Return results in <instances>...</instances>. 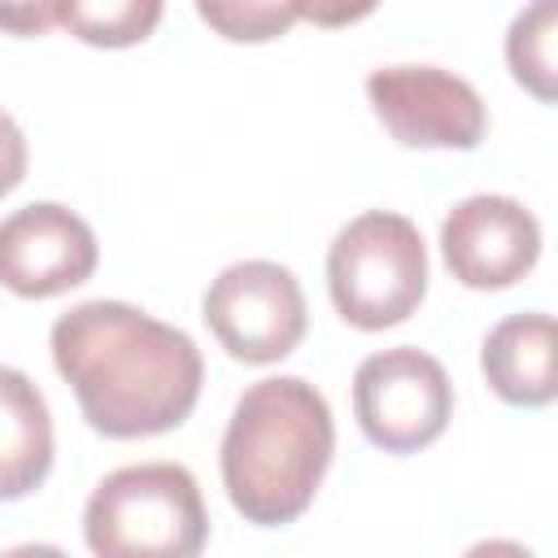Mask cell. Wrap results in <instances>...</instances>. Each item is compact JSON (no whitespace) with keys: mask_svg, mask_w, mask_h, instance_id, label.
I'll use <instances>...</instances> for the list:
<instances>
[{"mask_svg":"<svg viewBox=\"0 0 558 558\" xmlns=\"http://www.w3.org/2000/svg\"><path fill=\"white\" fill-rule=\"evenodd\" d=\"M52 471V414L35 379L0 366V501H22Z\"/></svg>","mask_w":558,"mask_h":558,"instance_id":"cell-11","label":"cell"},{"mask_svg":"<svg viewBox=\"0 0 558 558\" xmlns=\"http://www.w3.org/2000/svg\"><path fill=\"white\" fill-rule=\"evenodd\" d=\"M480 371L488 388L506 405L541 410L558 397V375H554V318L532 310V314H510L501 318L480 349Z\"/></svg>","mask_w":558,"mask_h":558,"instance_id":"cell-10","label":"cell"},{"mask_svg":"<svg viewBox=\"0 0 558 558\" xmlns=\"http://www.w3.org/2000/svg\"><path fill=\"white\" fill-rule=\"evenodd\" d=\"M554 44H558V0H532L506 31V61L514 83L536 100H554Z\"/></svg>","mask_w":558,"mask_h":558,"instance_id":"cell-13","label":"cell"},{"mask_svg":"<svg viewBox=\"0 0 558 558\" xmlns=\"http://www.w3.org/2000/svg\"><path fill=\"white\" fill-rule=\"evenodd\" d=\"M26 161H31L26 135H22V126L0 109V196H9V192L26 179Z\"/></svg>","mask_w":558,"mask_h":558,"instance_id":"cell-17","label":"cell"},{"mask_svg":"<svg viewBox=\"0 0 558 558\" xmlns=\"http://www.w3.org/2000/svg\"><path fill=\"white\" fill-rule=\"evenodd\" d=\"M166 0H61V26L92 48H135L161 22Z\"/></svg>","mask_w":558,"mask_h":558,"instance_id":"cell-12","label":"cell"},{"mask_svg":"<svg viewBox=\"0 0 558 558\" xmlns=\"http://www.w3.org/2000/svg\"><path fill=\"white\" fill-rule=\"evenodd\" d=\"M83 541L100 558H192L209 541L201 484L179 462L109 471L83 506Z\"/></svg>","mask_w":558,"mask_h":558,"instance_id":"cell-3","label":"cell"},{"mask_svg":"<svg viewBox=\"0 0 558 558\" xmlns=\"http://www.w3.org/2000/svg\"><path fill=\"white\" fill-rule=\"evenodd\" d=\"M336 423L327 397L301 375H270L235 401L218 471L227 501L257 527L296 523L331 466Z\"/></svg>","mask_w":558,"mask_h":558,"instance_id":"cell-2","label":"cell"},{"mask_svg":"<svg viewBox=\"0 0 558 558\" xmlns=\"http://www.w3.org/2000/svg\"><path fill=\"white\" fill-rule=\"evenodd\" d=\"M48 349L87 427L109 440L161 436L201 401L205 357L196 340L140 305L83 301L52 323Z\"/></svg>","mask_w":558,"mask_h":558,"instance_id":"cell-1","label":"cell"},{"mask_svg":"<svg viewBox=\"0 0 558 558\" xmlns=\"http://www.w3.org/2000/svg\"><path fill=\"white\" fill-rule=\"evenodd\" d=\"M283 4L296 13V22L305 17V22H314V26L336 31V26H353V22L371 17L379 0H283Z\"/></svg>","mask_w":558,"mask_h":558,"instance_id":"cell-16","label":"cell"},{"mask_svg":"<svg viewBox=\"0 0 558 558\" xmlns=\"http://www.w3.org/2000/svg\"><path fill=\"white\" fill-rule=\"evenodd\" d=\"M353 414L362 436L384 453H418L445 436L453 418V384L445 366L414 349H379L353 375Z\"/></svg>","mask_w":558,"mask_h":558,"instance_id":"cell-5","label":"cell"},{"mask_svg":"<svg viewBox=\"0 0 558 558\" xmlns=\"http://www.w3.org/2000/svg\"><path fill=\"white\" fill-rule=\"evenodd\" d=\"M61 26V0H0V31L17 39H35Z\"/></svg>","mask_w":558,"mask_h":558,"instance_id":"cell-15","label":"cell"},{"mask_svg":"<svg viewBox=\"0 0 558 558\" xmlns=\"http://www.w3.org/2000/svg\"><path fill=\"white\" fill-rule=\"evenodd\" d=\"M366 100L401 148H475L488 131L480 92L440 65H379Z\"/></svg>","mask_w":558,"mask_h":558,"instance_id":"cell-7","label":"cell"},{"mask_svg":"<svg viewBox=\"0 0 558 558\" xmlns=\"http://www.w3.org/2000/svg\"><path fill=\"white\" fill-rule=\"evenodd\" d=\"M201 22L231 44H270L296 26L283 0H196Z\"/></svg>","mask_w":558,"mask_h":558,"instance_id":"cell-14","label":"cell"},{"mask_svg":"<svg viewBox=\"0 0 558 558\" xmlns=\"http://www.w3.org/2000/svg\"><path fill=\"white\" fill-rule=\"evenodd\" d=\"M327 292L357 331L405 323L427 296V244L405 214L366 209L327 248Z\"/></svg>","mask_w":558,"mask_h":558,"instance_id":"cell-4","label":"cell"},{"mask_svg":"<svg viewBox=\"0 0 558 558\" xmlns=\"http://www.w3.org/2000/svg\"><path fill=\"white\" fill-rule=\"evenodd\" d=\"M201 318L227 357L244 366L283 362L305 340V292L296 275L279 262H231L205 288Z\"/></svg>","mask_w":558,"mask_h":558,"instance_id":"cell-6","label":"cell"},{"mask_svg":"<svg viewBox=\"0 0 558 558\" xmlns=\"http://www.w3.org/2000/svg\"><path fill=\"white\" fill-rule=\"evenodd\" d=\"M440 257L462 288H510L541 257V222L514 196H466L440 222Z\"/></svg>","mask_w":558,"mask_h":558,"instance_id":"cell-9","label":"cell"},{"mask_svg":"<svg viewBox=\"0 0 558 558\" xmlns=\"http://www.w3.org/2000/svg\"><path fill=\"white\" fill-rule=\"evenodd\" d=\"M96 231L57 201H31L0 218V283L13 296L48 301L92 279Z\"/></svg>","mask_w":558,"mask_h":558,"instance_id":"cell-8","label":"cell"}]
</instances>
